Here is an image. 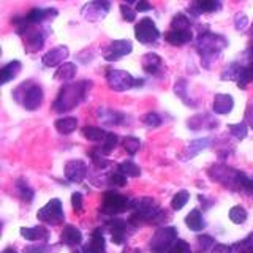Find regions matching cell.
Here are the masks:
<instances>
[{
	"mask_svg": "<svg viewBox=\"0 0 253 253\" xmlns=\"http://www.w3.org/2000/svg\"><path fill=\"white\" fill-rule=\"evenodd\" d=\"M211 146V139L209 138H200L192 141L185 149V158H193L200 152H203L204 149H208Z\"/></svg>",
	"mask_w": 253,
	"mask_h": 253,
	"instance_id": "d4e9b609",
	"label": "cell"
},
{
	"mask_svg": "<svg viewBox=\"0 0 253 253\" xmlns=\"http://www.w3.org/2000/svg\"><path fill=\"white\" fill-rule=\"evenodd\" d=\"M229 131H231V134H233V136H234L236 139H244L245 136H247V133H249L245 122L229 125Z\"/></svg>",
	"mask_w": 253,
	"mask_h": 253,
	"instance_id": "60d3db41",
	"label": "cell"
},
{
	"mask_svg": "<svg viewBox=\"0 0 253 253\" xmlns=\"http://www.w3.org/2000/svg\"><path fill=\"white\" fill-rule=\"evenodd\" d=\"M87 176V166L83 160H71L65 166V177L70 182L81 184Z\"/></svg>",
	"mask_w": 253,
	"mask_h": 253,
	"instance_id": "7c38bea8",
	"label": "cell"
},
{
	"mask_svg": "<svg viewBox=\"0 0 253 253\" xmlns=\"http://www.w3.org/2000/svg\"><path fill=\"white\" fill-rule=\"evenodd\" d=\"M126 209H131V201L124 195L109 192L105 195V198H103L101 212L105 213V215L113 217V215H117V213H121Z\"/></svg>",
	"mask_w": 253,
	"mask_h": 253,
	"instance_id": "52a82bcc",
	"label": "cell"
},
{
	"mask_svg": "<svg viewBox=\"0 0 253 253\" xmlns=\"http://www.w3.org/2000/svg\"><path fill=\"white\" fill-rule=\"evenodd\" d=\"M188 126L193 130H198V128H212L213 126V122L209 116H196L193 117L192 121H188Z\"/></svg>",
	"mask_w": 253,
	"mask_h": 253,
	"instance_id": "d6a6232c",
	"label": "cell"
},
{
	"mask_svg": "<svg viewBox=\"0 0 253 253\" xmlns=\"http://www.w3.org/2000/svg\"><path fill=\"white\" fill-rule=\"evenodd\" d=\"M121 11H122L124 19L128 21V22H133L134 18H136V13H134L131 8H130V3H122L121 5Z\"/></svg>",
	"mask_w": 253,
	"mask_h": 253,
	"instance_id": "bcb514c9",
	"label": "cell"
},
{
	"mask_svg": "<svg viewBox=\"0 0 253 253\" xmlns=\"http://www.w3.org/2000/svg\"><path fill=\"white\" fill-rule=\"evenodd\" d=\"M234 24H236V29L237 30H245L247 29V26H249V19H247V16L245 14H242V13H239L234 18Z\"/></svg>",
	"mask_w": 253,
	"mask_h": 253,
	"instance_id": "681fc988",
	"label": "cell"
},
{
	"mask_svg": "<svg viewBox=\"0 0 253 253\" xmlns=\"http://www.w3.org/2000/svg\"><path fill=\"white\" fill-rule=\"evenodd\" d=\"M70 55V51L67 46H55L49 52H46L43 55V63L44 67H55V65H62V62L65 60Z\"/></svg>",
	"mask_w": 253,
	"mask_h": 253,
	"instance_id": "4fadbf2b",
	"label": "cell"
},
{
	"mask_svg": "<svg viewBox=\"0 0 253 253\" xmlns=\"http://www.w3.org/2000/svg\"><path fill=\"white\" fill-rule=\"evenodd\" d=\"M83 133H84V136L92 142H105L109 134L108 131L98 128V126H85Z\"/></svg>",
	"mask_w": 253,
	"mask_h": 253,
	"instance_id": "4dcf8cb0",
	"label": "cell"
},
{
	"mask_svg": "<svg viewBox=\"0 0 253 253\" xmlns=\"http://www.w3.org/2000/svg\"><path fill=\"white\" fill-rule=\"evenodd\" d=\"M162 57L154 52H147L144 57H142V70L146 71L147 75H157L158 71L162 70Z\"/></svg>",
	"mask_w": 253,
	"mask_h": 253,
	"instance_id": "ffe728a7",
	"label": "cell"
},
{
	"mask_svg": "<svg viewBox=\"0 0 253 253\" xmlns=\"http://www.w3.org/2000/svg\"><path fill=\"white\" fill-rule=\"evenodd\" d=\"M177 241V231L174 226H162L154 233L150 239L152 253H169L172 245Z\"/></svg>",
	"mask_w": 253,
	"mask_h": 253,
	"instance_id": "5b68a950",
	"label": "cell"
},
{
	"mask_svg": "<svg viewBox=\"0 0 253 253\" xmlns=\"http://www.w3.org/2000/svg\"><path fill=\"white\" fill-rule=\"evenodd\" d=\"M3 253H16V250H14V249H11V247H10V249H6V250H5V252H3Z\"/></svg>",
	"mask_w": 253,
	"mask_h": 253,
	"instance_id": "11a10c76",
	"label": "cell"
},
{
	"mask_svg": "<svg viewBox=\"0 0 253 253\" xmlns=\"http://www.w3.org/2000/svg\"><path fill=\"white\" fill-rule=\"evenodd\" d=\"M229 220L236 225H241L247 220V211H245L242 206H234V208L229 209Z\"/></svg>",
	"mask_w": 253,
	"mask_h": 253,
	"instance_id": "836d02e7",
	"label": "cell"
},
{
	"mask_svg": "<svg viewBox=\"0 0 253 253\" xmlns=\"http://www.w3.org/2000/svg\"><path fill=\"white\" fill-rule=\"evenodd\" d=\"M185 223L190 229H192V231H201V229L204 228V220H203L201 212L198 209H193L185 217Z\"/></svg>",
	"mask_w": 253,
	"mask_h": 253,
	"instance_id": "f546056e",
	"label": "cell"
},
{
	"mask_svg": "<svg viewBox=\"0 0 253 253\" xmlns=\"http://www.w3.org/2000/svg\"><path fill=\"white\" fill-rule=\"evenodd\" d=\"M75 76H76V65L70 62L62 63L57 68V71H55V79H57V81H70V79H73Z\"/></svg>",
	"mask_w": 253,
	"mask_h": 253,
	"instance_id": "83f0119b",
	"label": "cell"
},
{
	"mask_svg": "<svg viewBox=\"0 0 253 253\" xmlns=\"http://www.w3.org/2000/svg\"><path fill=\"white\" fill-rule=\"evenodd\" d=\"M111 5L108 2H89L83 6L81 14L87 21H100L108 14Z\"/></svg>",
	"mask_w": 253,
	"mask_h": 253,
	"instance_id": "8fae6325",
	"label": "cell"
},
{
	"mask_svg": "<svg viewBox=\"0 0 253 253\" xmlns=\"http://www.w3.org/2000/svg\"><path fill=\"white\" fill-rule=\"evenodd\" d=\"M90 85L92 83H87V81H79V83L63 85L59 95L55 97L54 109L57 111V113H68V111L75 109L79 103L85 98V93L89 90Z\"/></svg>",
	"mask_w": 253,
	"mask_h": 253,
	"instance_id": "6da1fadb",
	"label": "cell"
},
{
	"mask_svg": "<svg viewBox=\"0 0 253 253\" xmlns=\"http://www.w3.org/2000/svg\"><path fill=\"white\" fill-rule=\"evenodd\" d=\"M19 71H21L19 60H13L10 63H6V65L2 68V71H0V81H2V84H6L8 81H11V79L18 76Z\"/></svg>",
	"mask_w": 253,
	"mask_h": 253,
	"instance_id": "cb8c5ba5",
	"label": "cell"
},
{
	"mask_svg": "<svg viewBox=\"0 0 253 253\" xmlns=\"http://www.w3.org/2000/svg\"><path fill=\"white\" fill-rule=\"evenodd\" d=\"M252 253H253V249H252Z\"/></svg>",
	"mask_w": 253,
	"mask_h": 253,
	"instance_id": "6f0895ef",
	"label": "cell"
},
{
	"mask_svg": "<svg viewBox=\"0 0 253 253\" xmlns=\"http://www.w3.org/2000/svg\"><path fill=\"white\" fill-rule=\"evenodd\" d=\"M188 198H190V193L187 190H182V192H179L177 195H174L172 201H171V208L174 211H180L188 203Z\"/></svg>",
	"mask_w": 253,
	"mask_h": 253,
	"instance_id": "74e56055",
	"label": "cell"
},
{
	"mask_svg": "<svg viewBox=\"0 0 253 253\" xmlns=\"http://www.w3.org/2000/svg\"><path fill=\"white\" fill-rule=\"evenodd\" d=\"M109 182L113 185H117V187H124L126 184V176H124V174L121 171H117V172H113L109 176Z\"/></svg>",
	"mask_w": 253,
	"mask_h": 253,
	"instance_id": "f6af8a7d",
	"label": "cell"
},
{
	"mask_svg": "<svg viewBox=\"0 0 253 253\" xmlns=\"http://www.w3.org/2000/svg\"><path fill=\"white\" fill-rule=\"evenodd\" d=\"M174 90H176V93L179 95V97L184 100L187 105H188V98H187V95H185V92H187V83L185 81H179L176 85H174Z\"/></svg>",
	"mask_w": 253,
	"mask_h": 253,
	"instance_id": "c3c4849f",
	"label": "cell"
},
{
	"mask_svg": "<svg viewBox=\"0 0 253 253\" xmlns=\"http://www.w3.org/2000/svg\"><path fill=\"white\" fill-rule=\"evenodd\" d=\"M57 250V245L49 244H32L24 249V253H52Z\"/></svg>",
	"mask_w": 253,
	"mask_h": 253,
	"instance_id": "e575fe53",
	"label": "cell"
},
{
	"mask_svg": "<svg viewBox=\"0 0 253 253\" xmlns=\"http://www.w3.org/2000/svg\"><path fill=\"white\" fill-rule=\"evenodd\" d=\"M60 242L70 245V247H75V245H79L83 242V233L73 225H67L63 228V231L60 234Z\"/></svg>",
	"mask_w": 253,
	"mask_h": 253,
	"instance_id": "ac0fdd59",
	"label": "cell"
},
{
	"mask_svg": "<svg viewBox=\"0 0 253 253\" xmlns=\"http://www.w3.org/2000/svg\"><path fill=\"white\" fill-rule=\"evenodd\" d=\"M21 236L26 237L27 241L37 242V241H47L49 233L43 226H32V228H21Z\"/></svg>",
	"mask_w": 253,
	"mask_h": 253,
	"instance_id": "44dd1931",
	"label": "cell"
},
{
	"mask_svg": "<svg viewBox=\"0 0 253 253\" xmlns=\"http://www.w3.org/2000/svg\"><path fill=\"white\" fill-rule=\"evenodd\" d=\"M57 16V10L55 8H34L30 10L26 16V19L29 21V24L35 26V24H40L49 18H55Z\"/></svg>",
	"mask_w": 253,
	"mask_h": 253,
	"instance_id": "e0dca14e",
	"label": "cell"
},
{
	"mask_svg": "<svg viewBox=\"0 0 253 253\" xmlns=\"http://www.w3.org/2000/svg\"><path fill=\"white\" fill-rule=\"evenodd\" d=\"M109 229H111V237L113 242L121 245L126 239V229H128V223L125 220L114 218L113 221H109Z\"/></svg>",
	"mask_w": 253,
	"mask_h": 253,
	"instance_id": "2e32d148",
	"label": "cell"
},
{
	"mask_svg": "<svg viewBox=\"0 0 253 253\" xmlns=\"http://www.w3.org/2000/svg\"><path fill=\"white\" fill-rule=\"evenodd\" d=\"M196 242H198V252H200V253L213 247V239L211 236H200L196 239Z\"/></svg>",
	"mask_w": 253,
	"mask_h": 253,
	"instance_id": "b9f144b4",
	"label": "cell"
},
{
	"mask_svg": "<svg viewBox=\"0 0 253 253\" xmlns=\"http://www.w3.org/2000/svg\"><path fill=\"white\" fill-rule=\"evenodd\" d=\"M119 171H121L126 177H136L141 174V169L133 162H122L121 165H119Z\"/></svg>",
	"mask_w": 253,
	"mask_h": 253,
	"instance_id": "d590c367",
	"label": "cell"
},
{
	"mask_svg": "<svg viewBox=\"0 0 253 253\" xmlns=\"http://www.w3.org/2000/svg\"><path fill=\"white\" fill-rule=\"evenodd\" d=\"M233 247H229V245H225V244H215L212 247L211 253H233Z\"/></svg>",
	"mask_w": 253,
	"mask_h": 253,
	"instance_id": "f907efd6",
	"label": "cell"
},
{
	"mask_svg": "<svg viewBox=\"0 0 253 253\" xmlns=\"http://www.w3.org/2000/svg\"><path fill=\"white\" fill-rule=\"evenodd\" d=\"M244 188L250 190V192L253 193V177H247V180H245V185H244Z\"/></svg>",
	"mask_w": 253,
	"mask_h": 253,
	"instance_id": "f5cc1de1",
	"label": "cell"
},
{
	"mask_svg": "<svg viewBox=\"0 0 253 253\" xmlns=\"http://www.w3.org/2000/svg\"><path fill=\"white\" fill-rule=\"evenodd\" d=\"M171 27H172V30H190V19L185 14L179 13L177 16H174Z\"/></svg>",
	"mask_w": 253,
	"mask_h": 253,
	"instance_id": "f35d334b",
	"label": "cell"
},
{
	"mask_svg": "<svg viewBox=\"0 0 253 253\" xmlns=\"http://www.w3.org/2000/svg\"><path fill=\"white\" fill-rule=\"evenodd\" d=\"M14 98L21 101V105L26 109L35 111L42 106V103H43V90L40 85L27 81L21 84L18 89L14 90Z\"/></svg>",
	"mask_w": 253,
	"mask_h": 253,
	"instance_id": "277c9868",
	"label": "cell"
},
{
	"mask_svg": "<svg viewBox=\"0 0 253 253\" xmlns=\"http://www.w3.org/2000/svg\"><path fill=\"white\" fill-rule=\"evenodd\" d=\"M226 46H228V42L223 37L211 34V32L201 34L196 40V47H198V51L201 52V60L206 68H211V63L218 57L221 49Z\"/></svg>",
	"mask_w": 253,
	"mask_h": 253,
	"instance_id": "7a4b0ae2",
	"label": "cell"
},
{
	"mask_svg": "<svg viewBox=\"0 0 253 253\" xmlns=\"http://www.w3.org/2000/svg\"><path fill=\"white\" fill-rule=\"evenodd\" d=\"M105 237H103L100 229H95L92 234L90 242L84 247V253H105Z\"/></svg>",
	"mask_w": 253,
	"mask_h": 253,
	"instance_id": "7402d4cb",
	"label": "cell"
},
{
	"mask_svg": "<svg viewBox=\"0 0 253 253\" xmlns=\"http://www.w3.org/2000/svg\"><path fill=\"white\" fill-rule=\"evenodd\" d=\"M142 122H144L147 126H160V124H162V117L158 116L157 113H147L144 117H142Z\"/></svg>",
	"mask_w": 253,
	"mask_h": 253,
	"instance_id": "7bdbcfd3",
	"label": "cell"
},
{
	"mask_svg": "<svg viewBox=\"0 0 253 253\" xmlns=\"http://www.w3.org/2000/svg\"><path fill=\"white\" fill-rule=\"evenodd\" d=\"M117 142H119V136H117V134L109 133V134H108V138H106V141H105V142H101V146L97 147V149H93L92 152L98 154V155H103V157H106V155L111 154V150H113V149L117 146Z\"/></svg>",
	"mask_w": 253,
	"mask_h": 253,
	"instance_id": "f1b7e54d",
	"label": "cell"
},
{
	"mask_svg": "<svg viewBox=\"0 0 253 253\" xmlns=\"http://www.w3.org/2000/svg\"><path fill=\"white\" fill-rule=\"evenodd\" d=\"M236 83L241 89H245L250 83H253V68H250L249 65L241 67L239 75H237V78H236Z\"/></svg>",
	"mask_w": 253,
	"mask_h": 253,
	"instance_id": "1f68e13d",
	"label": "cell"
},
{
	"mask_svg": "<svg viewBox=\"0 0 253 253\" xmlns=\"http://www.w3.org/2000/svg\"><path fill=\"white\" fill-rule=\"evenodd\" d=\"M16 188H18L19 196H21L26 203H30L32 200H34V192H32V188L26 184V180L19 179L18 182H16Z\"/></svg>",
	"mask_w": 253,
	"mask_h": 253,
	"instance_id": "8d00e7d4",
	"label": "cell"
},
{
	"mask_svg": "<svg viewBox=\"0 0 253 253\" xmlns=\"http://www.w3.org/2000/svg\"><path fill=\"white\" fill-rule=\"evenodd\" d=\"M133 51V44L130 40H116L113 42L106 49L105 59L108 62H116L119 59H122L124 55H128Z\"/></svg>",
	"mask_w": 253,
	"mask_h": 253,
	"instance_id": "30bf717a",
	"label": "cell"
},
{
	"mask_svg": "<svg viewBox=\"0 0 253 253\" xmlns=\"http://www.w3.org/2000/svg\"><path fill=\"white\" fill-rule=\"evenodd\" d=\"M169 253H192V249L185 241H176V244L172 245V249L169 250Z\"/></svg>",
	"mask_w": 253,
	"mask_h": 253,
	"instance_id": "ee69618b",
	"label": "cell"
},
{
	"mask_svg": "<svg viewBox=\"0 0 253 253\" xmlns=\"http://www.w3.org/2000/svg\"><path fill=\"white\" fill-rule=\"evenodd\" d=\"M71 253H84V252H79V250H76V252H71Z\"/></svg>",
	"mask_w": 253,
	"mask_h": 253,
	"instance_id": "9f6ffc18",
	"label": "cell"
},
{
	"mask_svg": "<svg viewBox=\"0 0 253 253\" xmlns=\"http://www.w3.org/2000/svg\"><path fill=\"white\" fill-rule=\"evenodd\" d=\"M106 81L111 89L116 92H124L142 84V79H134L128 71L124 70H109L106 73Z\"/></svg>",
	"mask_w": 253,
	"mask_h": 253,
	"instance_id": "8992f818",
	"label": "cell"
},
{
	"mask_svg": "<svg viewBox=\"0 0 253 253\" xmlns=\"http://www.w3.org/2000/svg\"><path fill=\"white\" fill-rule=\"evenodd\" d=\"M234 106V98L231 95H226V93H217L213 97V113L220 114V116H225L228 113H231V109Z\"/></svg>",
	"mask_w": 253,
	"mask_h": 253,
	"instance_id": "9a60e30c",
	"label": "cell"
},
{
	"mask_svg": "<svg viewBox=\"0 0 253 253\" xmlns=\"http://www.w3.org/2000/svg\"><path fill=\"white\" fill-rule=\"evenodd\" d=\"M55 128L60 134H70L76 130L78 126V119L76 117H62V119H57L55 121Z\"/></svg>",
	"mask_w": 253,
	"mask_h": 253,
	"instance_id": "484cf974",
	"label": "cell"
},
{
	"mask_svg": "<svg viewBox=\"0 0 253 253\" xmlns=\"http://www.w3.org/2000/svg\"><path fill=\"white\" fill-rule=\"evenodd\" d=\"M249 67L253 68V47L249 49Z\"/></svg>",
	"mask_w": 253,
	"mask_h": 253,
	"instance_id": "db71d44e",
	"label": "cell"
},
{
	"mask_svg": "<svg viewBox=\"0 0 253 253\" xmlns=\"http://www.w3.org/2000/svg\"><path fill=\"white\" fill-rule=\"evenodd\" d=\"M131 209L133 213L130 217V223L134 226L146 223V221H157L163 215V212L152 198H139V200L131 201Z\"/></svg>",
	"mask_w": 253,
	"mask_h": 253,
	"instance_id": "3957f363",
	"label": "cell"
},
{
	"mask_svg": "<svg viewBox=\"0 0 253 253\" xmlns=\"http://www.w3.org/2000/svg\"><path fill=\"white\" fill-rule=\"evenodd\" d=\"M124 147L130 155H134L141 147V141L138 138H134V136H126L124 139Z\"/></svg>",
	"mask_w": 253,
	"mask_h": 253,
	"instance_id": "ab89813d",
	"label": "cell"
},
{
	"mask_svg": "<svg viewBox=\"0 0 253 253\" xmlns=\"http://www.w3.org/2000/svg\"><path fill=\"white\" fill-rule=\"evenodd\" d=\"M24 43H26V47L29 49V52H37L43 47L44 44V35L42 30L38 29H29L26 34H24Z\"/></svg>",
	"mask_w": 253,
	"mask_h": 253,
	"instance_id": "5bb4252c",
	"label": "cell"
},
{
	"mask_svg": "<svg viewBox=\"0 0 253 253\" xmlns=\"http://www.w3.org/2000/svg\"><path fill=\"white\" fill-rule=\"evenodd\" d=\"M71 206L76 212H83V195L79 192H75L71 195Z\"/></svg>",
	"mask_w": 253,
	"mask_h": 253,
	"instance_id": "7dc6e473",
	"label": "cell"
},
{
	"mask_svg": "<svg viewBox=\"0 0 253 253\" xmlns=\"http://www.w3.org/2000/svg\"><path fill=\"white\" fill-rule=\"evenodd\" d=\"M37 217L44 221V223L49 225H59L63 221V209H62V203L59 198H54L49 203H47L44 208H42L37 212Z\"/></svg>",
	"mask_w": 253,
	"mask_h": 253,
	"instance_id": "9c48e42d",
	"label": "cell"
},
{
	"mask_svg": "<svg viewBox=\"0 0 253 253\" xmlns=\"http://www.w3.org/2000/svg\"><path fill=\"white\" fill-rule=\"evenodd\" d=\"M218 8H220L218 2H213V0H201V2H196L192 8H190V11H192L193 16H198V14H201V13L217 11Z\"/></svg>",
	"mask_w": 253,
	"mask_h": 253,
	"instance_id": "4316f807",
	"label": "cell"
},
{
	"mask_svg": "<svg viewBox=\"0 0 253 253\" xmlns=\"http://www.w3.org/2000/svg\"><path fill=\"white\" fill-rule=\"evenodd\" d=\"M192 38H193L192 30H171L165 35V40L172 46H182L192 42Z\"/></svg>",
	"mask_w": 253,
	"mask_h": 253,
	"instance_id": "d6986e66",
	"label": "cell"
},
{
	"mask_svg": "<svg viewBox=\"0 0 253 253\" xmlns=\"http://www.w3.org/2000/svg\"><path fill=\"white\" fill-rule=\"evenodd\" d=\"M97 113H98V119L105 125H119V124H122V121H124V114L122 113H117V111L108 109V108H101V109L97 111Z\"/></svg>",
	"mask_w": 253,
	"mask_h": 253,
	"instance_id": "603a6c76",
	"label": "cell"
},
{
	"mask_svg": "<svg viewBox=\"0 0 253 253\" xmlns=\"http://www.w3.org/2000/svg\"><path fill=\"white\" fill-rule=\"evenodd\" d=\"M134 35H136L138 42L142 44L155 43L160 38V32H158L155 22L150 18H142L136 26H134Z\"/></svg>",
	"mask_w": 253,
	"mask_h": 253,
	"instance_id": "ba28073f",
	"label": "cell"
},
{
	"mask_svg": "<svg viewBox=\"0 0 253 253\" xmlns=\"http://www.w3.org/2000/svg\"><path fill=\"white\" fill-rule=\"evenodd\" d=\"M136 10L138 11H149V10H152V5L147 3V2H139L136 5Z\"/></svg>",
	"mask_w": 253,
	"mask_h": 253,
	"instance_id": "816d5d0a",
	"label": "cell"
}]
</instances>
